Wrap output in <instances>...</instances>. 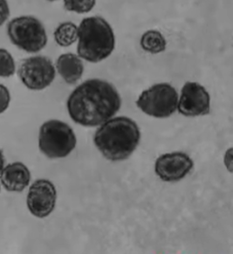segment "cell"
<instances>
[{
    "label": "cell",
    "instance_id": "obj_1",
    "mask_svg": "<svg viewBox=\"0 0 233 254\" xmlns=\"http://www.w3.org/2000/svg\"><path fill=\"white\" fill-rule=\"evenodd\" d=\"M66 106L74 123L85 127H95L110 120L119 111L121 100L112 84L91 79L72 92Z\"/></svg>",
    "mask_w": 233,
    "mask_h": 254
},
{
    "label": "cell",
    "instance_id": "obj_2",
    "mask_svg": "<svg viewBox=\"0 0 233 254\" xmlns=\"http://www.w3.org/2000/svg\"><path fill=\"white\" fill-rule=\"evenodd\" d=\"M141 133L130 118L115 117L107 121L95 132L94 142L107 159L117 162L128 159L138 146Z\"/></svg>",
    "mask_w": 233,
    "mask_h": 254
},
{
    "label": "cell",
    "instance_id": "obj_3",
    "mask_svg": "<svg viewBox=\"0 0 233 254\" xmlns=\"http://www.w3.org/2000/svg\"><path fill=\"white\" fill-rule=\"evenodd\" d=\"M77 41L78 56L92 63L109 58L116 48L113 28L105 18L100 16L82 19L78 26Z\"/></svg>",
    "mask_w": 233,
    "mask_h": 254
},
{
    "label": "cell",
    "instance_id": "obj_4",
    "mask_svg": "<svg viewBox=\"0 0 233 254\" xmlns=\"http://www.w3.org/2000/svg\"><path fill=\"white\" fill-rule=\"evenodd\" d=\"M7 35L12 45L18 49L36 54L48 44V34L44 25L33 16H19L8 23Z\"/></svg>",
    "mask_w": 233,
    "mask_h": 254
},
{
    "label": "cell",
    "instance_id": "obj_5",
    "mask_svg": "<svg viewBox=\"0 0 233 254\" xmlns=\"http://www.w3.org/2000/svg\"><path fill=\"white\" fill-rule=\"evenodd\" d=\"M72 127L61 121L50 120L42 124L39 134V148L48 158H63L76 146Z\"/></svg>",
    "mask_w": 233,
    "mask_h": 254
},
{
    "label": "cell",
    "instance_id": "obj_6",
    "mask_svg": "<svg viewBox=\"0 0 233 254\" xmlns=\"http://www.w3.org/2000/svg\"><path fill=\"white\" fill-rule=\"evenodd\" d=\"M178 94L169 83L155 84L142 91L136 105L146 115L155 118H167L177 109Z\"/></svg>",
    "mask_w": 233,
    "mask_h": 254
},
{
    "label": "cell",
    "instance_id": "obj_7",
    "mask_svg": "<svg viewBox=\"0 0 233 254\" xmlns=\"http://www.w3.org/2000/svg\"><path fill=\"white\" fill-rule=\"evenodd\" d=\"M56 70L51 60L37 55L23 61L18 69V76L30 90L40 91L49 87L55 80Z\"/></svg>",
    "mask_w": 233,
    "mask_h": 254
},
{
    "label": "cell",
    "instance_id": "obj_8",
    "mask_svg": "<svg viewBox=\"0 0 233 254\" xmlns=\"http://www.w3.org/2000/svg\"><path fill=\"white\" fill-rule=\"evenodd\" d=\"M56 199L57 191L55 185L47 179H39L30 187L26 205L34 217L44 218L55 210Z\"/></svg>",
    "mask_w": 233,
    "mask_h": 254
},
{
    "label": "cell",
    "instance_id": "obj_9",
    "mask_svg": "<svg viewBox=\"0 0 233 254\" xmlns=\"http://www.w3.org/2000/svg\"><path fill=\"white\" fill-rule=\"evenodd\" d=\"M177 109L184 117L205 116L211 110V97L201 84L188 81L182 87Z\"/></svg>",
    "mask_w": 233,
    "mask_h": 254
},
{
    "label": "cell",
    "instance_id": "obj_10",
    "mask_svg": "<svg viewBox=\"0 0 233 254\" xmlns=\"http://www.w3.org/2000/svg\"><path fill=\"white\" fill-rule=\"evenodd\" d=\"M193 166V160L186 153H167L157 158L155 172L163 181L178 182L189 174Z\"/></svg>",
    "mask_w": 233,
    "mask_h": 254
},
{
    "label": "cell",
    "instance_id": "obj_11",
    "mask_svg": "<svg viewBox=\"0 0 233 254\" xmlns=\"http://www.w3.org/2000/svg\"><path fill=\"white\" fill-rule=\"evenodd\" d=\"M0 181L4 189L10 192H21L29 186L31 172L25 164L14 162L3 168Z\"/></svg>",
    "mask_w": 233,
    "mask_h": 254
},
{
    "label": "cell",
    "instance_id": "obj_12",
    "mask_svg": "<svg viewBox=\"0 0 233 254\" xmlns=\"http://www.w3.org/2000/svg\"><path fill=\"white\" fill-rule=\"evenodd\" d=\"M56 69L66 83L73 85L76 83L83 74V62L78 55L71 53L63 54L57 59Z\"/></svg>",
    "mask_w": 233,
    "mask_h": 254
},
{
    "label": "cell",
    "instance_id": "obj_13",
    "mask_svg": "<svg viewBox=\"0 0 233 254\" xmlns=\"http://www.w3.org/2000/svg\"><path fill=\"white\" fill-rule=\"evenodd\" d=\"M140 46L143 51L151 55H157L165 51L167 41L163 33L157 30H149L142 34Z\"/></svg>",
    "mask_w": 233,
    "mask_h": 254
},
{
    "label": "cell",
    "instance_id": "obj_14",
    "mask_svg": "<svg viewBox=\"0 0 233 254\" xmlns=\"http://www.w3.org/2000/svg\"><path fill=\"white\" fill-rule=\"evenodd\" d=\"M54 38L59 47H70L78 40V26L73 22H63L56 27Z\"/></svg>",
    "mask_w": 233,
    "mask_h": 254
},
{
    "label": "cell",
    "instance_id": "obj_15",
    "mask_svg": "<svg viewBox=\"0 0 233 254\" xmlns=\"http://www.w3.org/2000/svg\"><path fill=\"white\" fill-rule=\"evenodd\" d=\"M16 71L14 59L10 52L4 48H0V77L9 78Z\"/></svg>",
    "mask_w": 233,
    "mask_h": 254
},
{
    "label": "cell",
    "instance_id": "obj_16",
    "mask_svg": "<svg viewBox=\"0 0 233 254\" xmlns=\"http://www.w3.org/2000/svg\"><path fill=\"white\" fill-rule=\"evenodd\" d=\"M66 11L75 13H88L95 8L96 0H63Z\"/></svg>",
    "mask_w": 233,
    "mask_h": 254
},
{
    "label": "cell",
    "instance_id": "obj_17",
    "mask_svg": "<svg viewBox=\"0 0 233 254\" xmlns=\"http://www.w3.org/2000/svg\"><path fill=\"white\" fill-rule=\"evenodd\" d=\"M11 102V94L7 87L3 84H0V114H3L7 110Z\"/></svg>",
    "mask_w": 233,
    "mask_h": 254
},
{
    "label": "cell",
    "instance_id": "obj_18",
    "mask_svg": "<svg viewBox=\"0 0 233 254\" xmlns=\"http://www.w3.org/2000/svg\"><path fill=\"white\" fill-rule=\"evenodd\" d=\"M10 7L7 0H0V26H3L10 17Z\"/></svg>",
    "mask_w": 233,
    "mask_h": 254
},
{
    "label": "cell",
    "instance_id": "obj_19",
    "mask_svg": "<svg viewBox=\"0 0 233 254\" xmlns=\"http://www.w3.org/2000/svg\"><path fill=\"white\" fill-rule=\"evenodd\" d=\"M4 167V154L2 152V150L0 149V173Z\"/></svg>",
    "mask_w": 233,
    "mask_h": 254
},
{
    "label": "cell",
    "instance_id": "obj_20",
    "mask_svg": "<svg viewBox=\"0 0 233 254\" xmlns=\"http://www.w3.org/2000/svg\"><path fill=\"white\" fill-rule=\"evenodd\" d=\"M48 1H50V2H53V1H56V0H48Z\"/></svg>",
    "mask_w": 233,
    "mask_h": 254
},
{
    "label": "cell",
    "instance_id": "obj_21",
    "mask_svg": "<svg viewBox=\"0 0 233 254\" xmlns=\"http://www.w3.org/2000/svg\"><path fill=\"white\" fill-rule=\"evenodd\" d=\"M0 191H1V187H0Z\"/></svg>",
    "mask_w": 233,
    "mask_h": 254
}]
</instances>
